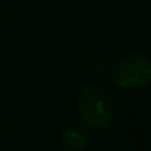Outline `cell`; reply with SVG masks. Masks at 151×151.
Returning <instances> with one entry per match:
<instances>
[{
	"label": "cell",
	"mask_w": 151,
	"mask_h": 151,
	"mask_svg": "<svg viewBox=\"0 0 151 151\" xmlns=\"http://www.w3.org/2000/svg\"><path fill=\"white\" fill-rule=\"evenodd\" d=\"M59 142H61V145L67 151H81L86 147L88 138H86L84 128H81V126H67L59 134Z\"/></svg>",
	"instance_id": "obj_3"
},
{
	"label": "cell",
	"mask_w": 151,
	"mask_h": 151,
	"mask_svg": "<svg viewBox=\"0 0 151 151\" xmlns=\"http://www.w3.org/2000/svg\"><path fill=\"white\" fill-rule=\"evenodd\" d=\"M77 113L81 124L86 128H103L111 122L115 113V101L107 90L100 86L84 88L77 101Z\"/></svg>",
	"instance_id": "obj_1"
},
{
	"label": "cell",
	"mask_w": 151,
	"mask_h": 151,
	"mask_svg": "<svg viewBox=\"0 0 151 151\" xmlns=\"http://www.w3.org/2000/svg\"><path fill=\"white\" fill-rule=\"evenodd\" d=\"M111 78L121 88H142L151 82V61L142 55L121 58L111 69Z\"/></svg>",
	"instance_id": "obj_2"
}]
</instances>
